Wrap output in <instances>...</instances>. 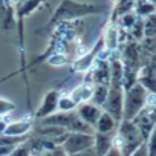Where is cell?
<instances>
[{"mask_svg": "<svg viewBox=\"0 0 156 156\" xmlns=\"http://www.w3.org/2000/svg\"><path fill=\"white\" fill-rule=\"evenodd\" d=\"M16 109V104L5 100V98H0V116H3V115H8L9 112H12Z\"/></svg>", "mask_w": 156, "mask_h": 156, "instance_id": "ffe728a7", "label": "cell"}, {"mask_svg": "<svg viewBox=\"0 0 156 156\" xmlns=\"http://www.w3.org/2000/svg\"><path fill=\"white\" fill-rule=\"evenodd\" d=\"M145 141L133 121H121L118 124L113 136V144L121 151V156H130Z\"/></svg>", "mask_w": 156, "mask_h": 156, "instance_id": "7a4b0ae2", "label": "cell"}, {"mask_svg": "<svg viewBox=\"0 0 156 156\" xmlns=\"http://www.w3.org/2000/svg\"><path fill=\"white\" fill-rule=\"evenodd\" d=\"M113 136L115 133H94V145L92 150L97 156H104L113 147Z\"/></svg>", "mask_w": 156, "mask_h": 156, "instance_id": "ba28073f", "label": "cell"}, {"mask_svg": "<svg viewBox=\"0 0 156 156\" xmlns=\"http://www.w3.org/2000/svg\"><path fill=\"white\" fill-rule=\"evenodd\" d=\"M130 156H148V150H147V142L141 144Z\"/></svg>", "mask_w": 156, "mask_h": 156, "instance_id": "7402d4cb", "label": "cell"}, {"mask_svg": "<svg viewBox=\"0 0 156 156\" xmlns=\"http://www.w3.org/2000/svg\"><path fill=\"white\" fill-rule=\"evenodd\" d=\"M122 100H124V89L122 87H109L107 98L101 107L116 122H121V119H122Z\"/></svg>", "mask_w": 156, "mask_h": 156, "instance_id": "5b68a950", "label": "cell"}, {"mask_svg": "<svg viewBox=\"0 0 156 156\" xmlns=\"http://www.w3.org/2000/svg\"><path fill=\"white\" fill-rule=\"evenodd\" d=\"M145 2H153L154 3V0H145Z\"/></svg>", "mask_w": 156, "mask_h": 156, "instance_id": "484cf974", "label": "cell"}, {"mask_svg": "<svg viewBox=\"0 0 156 156\" xmlns=\"http://www.w3.org/2000/svg\"><path fill=\"white\" fill-rule=\"evenodd\" d=\"M148 92L136 81L127 90H124L122 100V119L121 121H133L145 107H147Z\"/></svg>", "mask_w": 156, "mask_h": 156, "instance_id": "3957f363", "label": "cell"}, {"mask_svg": "<svg viewBox=\"0 0 156 156\" xmlns=\"http://www.w3.org/2000/svg\"><path fill=\"white\" fill-rule=\"evenodd\" d=\"M43 156H67V154L64 153V150H63L60 145H55L54 148L43 151Z\"/></svg>", "mask_w": 156, "mask_h": 156, "instance_id": "44dd1931", "label": "cell"}, {"mask_svg": "<svg viewBox=\"0 0 156 156\" xmlns=\"http://www.w3.org/2000/svg\"><path fill=\"white\" fill-rule=\"evenodd\" d=\"M106 38H107V41H106V48L109 49H113L115 46H116V43H118V40H119V34H118V29L115 28V26H110L109 29H107V32H106Z\"/></svg>", "mask_w": 156, "mask_h": 156, "instance_id": "ac0fdd59", "label": "cell"}, {"mask_svg": "<svg viewBox=\"0 0 156 156\" xmlns=\"http://www.w3.org/2000/svg\"><path fill=\"white\" fill-rule=\"evenodd\" d=\"M104 9H106V6H103V5H90V3L75 2V0H63L51 19V25L75 20L78 17L101 14V12H104Z\"/></svg>", "mask_w": 156, "mask_h": 156, "instance_id": "6da1fadb", "label": "cell"}, {"mask_svg": "<svg viewBox=\"0 0 156 156\" xmlns=\"http://www.w3.org/2000/svg\"><path fill=\"white\" fill-rule=\"evenodd\" d=\"M119 20V26L121 28H124V29H127V31H130L132 28H133V25L136 23V16L133 14V11H130V12H127V14H124L122 17H119L118 19Z\"/></svg>", "mask_w": 156, "mask_h": 156, "instance_id": "e0dca14e", "label": "cell"}, {"mask_svg": "<svg viewBox=\"0 0 156 156\" xmlns=\"http://www.w3.org/2000/svg\"><path fill=\"white\" fill-rule=\"evenodd\" d=\"M92 145H94V133H81V132H67L60 144V147L64 150L67 156L89 150L92 148Z\"/></svg>", "mask_w": 156, "mask_h": 156, "instance_id": "277c9868", "label": "cell"}, {"mask_svg": "<svg viewBox=\"0 0 156 156\" xmlns=\"http://www.w3.org/2000/svg\"><path fill=\"white\" fill-rule=\"evenodd\" d=\"M97 52H98V48H97V49H92V51H90L89 54H86L84 57L78 58V60L75 61V69H76L78 72H84V70H87L90 66H94Z\"/></svg>", "mask_w": 156, "mask_h": 156, "instance_id": "4fadbf2b", "label": "cell"}, {"mask_svg": "<svg viewBox=\"0 0 156 156\" xmlns=\"http://www.w3.org/2000/svg\"><path fill=\"white\" fill-rule=\"evenodd\" d=\"M72 156H97V154L92 148H89V150H84V151H80V153H75Z\"/></svg>", "mask_w": 156, "mask_h": 156, "instance_id": "cb8c5ba5", "label": "cell"}, {"mask_svg": "<svg viewBox=\"0 0 156 156\" xmlns=\"http://www.w3.org/2000/svg\"><path fill=\"white\" fill-rule=\"evenodd\" d=\"M78 104L70 98V95H64V97H60L58 98V104H57V110L60 112H72L75 110Z\"/></svg>", "mask_w": 156, "mask_h": 156, "instance_id": "2e32d148", "label": "cell"}, {"mask_svg": "<svg viewBox=\"0 0 156 156\" xmlns=\"http://www.w3.org/2000/svg\"><path fill=\"white\" fill-rule=\"evenodd\" d=\"M34 127L32 121L23 119V121H16L11 124H6V129L3 132L5 136H14V138H23L25 135H28L31 132V129Z\"/></svg>", "mask_w": 156, "mask_h": 156, "instance_id": "9c48e42d", "label": "cell"}, {"mask_svg": "<svg viewBox=\"0 0 156 156\" xmlns=\"http://www.w3.org/2000/svg\"><path fill=\"white\" fill-rule=\"evenodd\" d=\"M101 112H103L101 107H98V106H95L89 101L87 103H80L75 107V113L78 115V118L92 129H95V124H97Z\"/></svg>", "mask_w": 156, "mask_h": 156, "instance_id": "8992f818", "label": "cell"}, {"mask_svg": "<svg viewBox=\"0 0 156 156\" xmlns=\"http://www.w3.org/2000/svg\"><path fill=\"white\" fill-rule=\"evenodd\" d=\"M31 154H32V151H31V147H29V144L26 141V142H22L17 147H14L12 151L8 156H31Z\"/></svg>", "mask_w": 156, "mask_h": 156, "instance_id": "d6986e66", "label": "cell"}, {"mask_svg": "<svg viewBox=\"0 0 156 156\" xmlns=\"http://www.w3.org/2000/svg\"><path fill=\"white\" fill-rule=\"evenodd\" d=\"M136 14L141 17H148L151 14H154V3L153 2H145V0H136L135 5Z\"/></svg>", "mask_w": 156, "mask_h": 156, "instance_id": "9a60e30c", "label": "cell"}, {"mask_svg": "<svg viewBox=\"0 0 156 156\" xmlns=\"http://www.w3.org/2000/svg\"><path fill=\"white\" fill-rule=\"evenodd\" d=\"M118 124L119 122H116L107 112L103 110L101 115H100V118H98V121H97V124H95V129L94 130L97 133H115Z\"/></svg>", "mask_w": 156, "mask_h": 156, "instance_id": "30bf717a", "label": "cell"}, {"mask_svg": "<svg viewBox=\"0 0 156 156\" xmlns=\"http://www.w3.org/2000/svg\"><path fill=\"white\" fill-rule=\"evenodd\" d=\"M94 83H83L80 84L78 87H75L70 94V98L76 103V104H80V103H87L90 101L92 98V94H94Z\"/></svg>", "mask_w": 156, "mask_h": 156, "instance_id": "8fae6325", "label": "cell"}, {"mask_svg": "<svg viewBox=\"0 0 156 156\" xmlns=\"http://www.w3.org/2000/svg\"><path fill=\"white\" fill-rule=\"evenodd\" d=\"M58 98H60V95H58L57 90H49V92L43 97V101H41V104L38 106V109H37V112H35V118H37V119H43V118H46V116L55 113V112H57Z\"/></svg>", "mask_w": 156, "mask_h": 156, "instance_id": "52a82bcc", "label": "cell"}, {"mask_svg": "<svg viewBox=\"0 0 156 156\" xmlns=\"http://www.w3.org/2000/svg\"><path fill=\"white\" fill-rule=\"evenodd\" d=\"M107 94H109V86L106 84H95L94 86V94H92V104L98 106V107H103L106 98H107Z\"/></svg>", "mask_w": 156, "mask_h": 156, "instance_id": "5bb4252c", "label": "cell"}, {"mask_svg": "<svg viewBox=\"0 0 156 156\" xmlns=\"http://www.w3.org/2000/svg\"><path fill=\"white\" fill-rule=\"evenodd\" d=\"M6 124H8V122H5L3 119H0V136L3 135V132H5V129H6Z\"/></svg>", "mask_w": 156, "mask_h": 156, "instance_id": "d4e9b609", "label": "cell"}, {"mask_svg": "<svg viewBox=\"0 0 156 156\" xmlns=\"http://www.w3.org/2000/svg\"><path fill=\"white\" fill-rule=\"evenodd\" d=\"M104 156H121V151H119V150H118V147L113 144V147H112V148L104 154Z\"/></svg>", "mask_w": 156, "mask_h": 156, "instance_id": "603a6c76", "label": "cell"}, {"mask_svg": "<svg viewBox=\"0 0 156 156\" xmlns=\"http://www.w3.org/2000/svg\"><path fill=\"white\" fill-rule=\"evenodd\" d=\"M95 70H94V76H95V83L94 84H106L109 86V80H110V66L107 61L100 60L94 63Z\"/></svg>", "mask_w": 156, "mask_h": 156, "instance_id": "7c38bea8", "label": "cell"}]
</instances>
